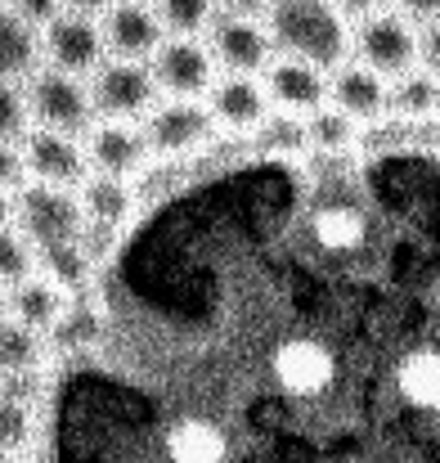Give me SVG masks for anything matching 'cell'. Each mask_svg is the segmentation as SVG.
<instances>
[{
  "label": "cell",
  "mask_w": 440,
  "mask_h": 463,
  "mask_svg": "<svg viewBox=\"0 0 440 463\" xmlns=\"http://www.w3.org/2000/svg\"><path fill=\"white\" fill-rule=\"evenodd\" d=\"M99 27H104V41H108V54L113 59H153L162 45H166V27L157 18V5H108L99 9Z\"/></svg>",
  "instance_id": "11"
},
{
  "label": "cell",
  "mask_w": 440,
  "mask_h": 463,
  "mask_svg": "<svg viewBox=\"0 0 440 463\" xmlns=\"http://www.w3.org/2000/svg\"><path fill=\"white\" fill-rule=\"evenodd\" d=\"M108 41H104V27H99V14L95 9H63L50 27H45V59L50 68L68 72V77H95L108 59Z\"/></svg>",
  "instance_id": "8"
},
{
  "label": "cell",
  "mask_w": 440,
  "mask_h": 463,
  "mask_svg": "<svg viewBox=\"0 0 440 463\" xmlns=\"http://www.w3.org/2000/svg\"><path fill=\"white\" fill-rule=\"evenodd\" d=\"M305 131H310V149L314 154H351L355 149V140H360V122L351 118V113H342V109H319V113H310L305 118Z\"/></svg>",
  "instance_id": "22"
},
{
  "label": "cell",
  "mask_w": 440,
  "mask_h": 463,
  "mask_svg": "<svg viewBox=\"0 0 440 463\" xmlns=\"http://www.w3.org/2000/svg\"><path fill=\"white\" fill-rule=\"evenodd\" d=\"M266 90H270V104L279 113H296V118H310L319 109H328V72L314 68V63H301V59H275L266 68Z\"/></svg>",
  "instance_id": "14"
},
{
  "label": "cell",
  "mask_w": 440,
  "mask_h": 463,
  "mask_svg": "<svg viewBox=\"0 0 440 463\" xmlns=\"http://www.w3.org/2000/svg\"><path fill=\"white\" fill-rule=\"evenodd\" d=\"M18 149H23V162H27L32 184L81 189V184L95 175V171H90V154H86V140H77V136L32 127V136H27Z\"/></svg>",
  "instance_id": "9"
},
{
  "label": "cell",
  "mask_w": 440,
  "mask_h": 463,
  "mask_svg": "<svg viewBox=\"0 0 440 463\" xmlns=\"http://www.w3.org/2000/svg\"><path fill=\"white\" fill-rule=\"evenodd\" d=\"M207 50L225 72H243V77H266V68L279 59L275 36L266 27V9H220L211 32H207Z\"/></svg>",
  "instance_id": "3"
},
{
  "label": "cell",
  "mask_w": 440,
  "mask_h": 463,
  "mask_svg": "<svg viewBox=\"0 0 440 463\" xmlns=\"http://www.w3.org/2000/svg\"><path fill=\"white\" fill-rule=\"evenodd\" d=\"M266 27L275 36V50L284 59L314 63L323 72H337L355 45V32L346 27V14L332 5H314V0H288V5H270L266 9Z\"/></svg>",
  "instance_id": "1"
},
{
  "label": "cell",
  "mask_w": 440,
  "mask_h": 463,
  "mask_svg": "<svg viewBox=\"0 0 440 463\" xmlns=\"http://www.w3.org/2000/svg\"><path fill=\"white\" fill-rule=\"evenodd\" d=\"M36 257H41V275L54 279L63 293H68V288H86V284L95 279V257L86 252L81 239H77V243H50V248H36Z\"/></svg>",
  "instance_id": "20"
},
{
  "label": "cell",
  "mask_w": 440,
  "mask_h": 463,
  "mask_svg": "<svg viewBox=\"0 0 440 463\" xmlns=\"http://www.w3.org/2000/svg\"><path fill=\"white\" fill-rule=\"evenodd\" d=\"M355 54L373 72L400 81L418 63V27L405 9H369L355 23Z\"/></svg>",
  "instance_id": "4"
},
{
  "label": "cell",
  "mask_w": 440,
  "mask_h": 463,
  "mask_svg": "<svg viewBox=\"0 0 440 463\" xmlns=\"http://www.w3.org/2000/svg\"><path fill=\"white\" fill-rule=\"evenodd\" d=\"M0 275H5V288H14V284H23V279H32V275H41V257H36V243L23 234V230H5V239H0Z\"/></svg>",
  "instance_id": "24"
},
{
  "label": "cell",
  "mask_w": 440,
  "mask_h": 463,
  "mask_svg": "<svg viewBox=\"0 0 440 463\" xmlns=\"http://www.w3.org/2000/svg\"><path fill=\"white\" fill-rule=\"evenodd\" d=\"M391 113L405 122L440 118V77H432L427 68H414L400 81H391Z\"/></svg>",
  "instance_id": "19"
},
{
  "label": "cell",
  "mask_w": 440,
  "mask_h": 463,
  "mask_svg": "<svg viewBox=\"0 0 440 463\" xmlns=\"http://www.w3.org/2000/svg\"><path fill=\"white\" fill-rule=\"evenodd\" d=\"M77 198H81L86 225H95V230H122L136 216V203H140L131 180H117V175H90L77 189Z\"/></svg>",
  "instance_id": "18"
},
{
  "label": "cell",
  "mask_w": 440,
  "mask_h": 463,
  "mask_svg": "<svg viewBox=\"0 0 440 463\" xmlns=\"http://www.w3.org/2000/svg\"><path fill=\"white\" fill-rule=\"evenodd\" d=\"M418 63H423L432 77H440V14L432 23L418 27Z\"/></svg>",
  "instance_id": "25"
},
{
  "label": "cell",
  "mask_w": 440,
  "mask_h": 463,
  "mask_svg": "<svg viewBox=\"0 0 440 463\" xmlns=\"http://www.w3.org/2000/svg\"><path fill=\"white\" fill-rule=\"evenodd\" d=\"M23 90H27V104H32V122L45 127V131H63V136L86 140L99 127L90 81H81V77H68V72L45 63Z\"/></svg>",
  "instance_id": "2"
},
{
  "label": "cell",
  "mask_w": 440,
  "mask_h": 463,
  "mask_svg": "<svg viewBox=\"0 0 440 463\" xmlns=\"http://www.w3.org/2000/svg\"><path fill=\"white\" fill-rule=\"evenodd\" d=\"M328 104L342 109V113H351L360 127H369V122H382V118H387V109H391V86H387V77L373 72L369 63L346 59V63L328 77Z\"/></svg>",
  "instance_id": "12"
},
{
  "label": "cell",
  "mask_w": 440,
  "mask_h": 463,
  "mask_svg": "<svg viewBox=\"0 0 440 463\" xmlns=\"http://www.w3.org/2000/svg\"><path fill=\"white\" fill-rule=\"evenodd\" d=\"M90 99L99 122H145L148 113L162 104L157 99V81L148 63H131V59H108L95 77H90Z\"/></svg>",
  "instance_id": "6"
},
{
  "label": "cell",
  "mask_w": 440,
  "mask_h": 463,
  "mask_svg": "<svg viewBox=\"0 0 440 463\" xmlns=\"http://www.w3.org/2000/svg\"><path fill=\"white\" fill-rule=\"evenodd\" d=\"M86 154H90V171L95 175H136L145 166L153 149H148L145 127H131V122H99L90 136H86Z\"/></svg>",
  "instance_id": "15"
},
{
  "label": "cell",
  "mask_w": 440,
  "mask_h": 463,
  "mask_svg": "<svg viewBox=\"0 0 440 463\" xmlns=\"http://www.w3.org/2000/svg\"><path fill=\"white\" fill-rule=\"evenodd\" d=\"M14 230H23L36 248L50 243H77L86 239V212L72 189H50V184H27L14 198Z\"/></svg>",
  "instance_id": "5"
},
{
  "label": "cell",
  "mask_w": 440,
  "mask_h": 463,
  "mask_svg": "<svg viewBox=\"0 0 440 463\" xmlns=\"http://www.w3.org/2000/svg\"><path fill=\"white\" fill-rule=\"evenodd\" d=\"M68 293L54 284V279H45V275H32V279H23V284H14L9 293H5V310H9V319L14 324H23V328H36V333H50L63 315H68Z\"/></svg>",
  "instance_id": "17"
},
{
  "label": "cell",
  "mask_w": 440,
  "mask_h": 463,
  "mask_svg": "<svg viewBox=\"0 0 440 463\" xmlns=\"http://www.w3.org/2000/svg\"><path fill=\"white\" fill-rule=\"evenodd\" d=\"M45 355H50V337L45 333L5 319V333H0L5 373H45Z\"/></svg>",
  "instance_id": "21"
},
{
  "label": "cell",
  "mask_w": 440,
  "mask_h": 463,
  "mask_svg": "<svg viewBox=\"0 0 440 463\" xmlns=\"http://www.w3.org/2000/svg\"><path fill=\"white\" fill-rule=\"evenodd\" d=\"M211 131H216V118L202 99H162L145 118L148 149L153 157H166V162H184V157L202 154Z\"/></svg>",
  "instance_id": "7"
},
{
  "label": "cell",
  "mask_w": 440,
  "mask_h": 463,
  "mask_svg": "<svg viewBox=\"0 0 440 463\" xmlns=\"http://www.w3.org/2000/svg\"><path fill=\"white\" fill-rule=\"evenodd\" d=\"M148 68H153L157 90H166V99H198V95H211L216 86V59L207 41H166L148 59Z\"/></svg>",
  "instance_id": "10"
},
{
  "label": "cell",
  "mask_w": 440,
  "mask_h": 463,
  "mask_svg": "<svg viewBox=\"0 0 440 463\" xmlns=\"http://www.w3.org/2000/svg\"><path fill=\"white\" fill-rule=\"evenodd\" d=\"M45 27H36L18 5H5L0 9V68H5V81L14 86H27L45 63Z\"/></svg>",
  "instance_id": "16"
},
{
  "label": "cell",
  "mask_w": 440,
  "mask_h": 463,
  "mask_svg": "<svg viewBox=\"0 0 440 463\" xmlns=\"http://www.w3.org/2000/svg\"><path fill=\"white\" fill-rule=\"evenodd\" d=\"M220 9L202 5V0H162L157 5V18L166 27V41H198L202 32H211Z\"/></svg>",
  "instance_id": "23"
},
{
  "label": "cell",
  "mask_w": 440,
  "mask_h": 463,
  "mask_svg": "<svg viewBox=\"0 0 440 463\" xmlns=\"http://www.w3.org/2000/svg\"><path fill=\"white\" fill-rule=\"evenodd\" d=\"M207 109H211L216 127H229V131H257L275 113L266 77H243V72H220L207 95Z\"/></svg>",
  "instance_id": "13"
}]
</instances>
